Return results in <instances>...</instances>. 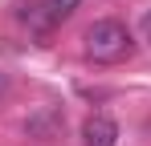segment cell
<instances>
[{
	"label": "cell",
	"mask_w": 151,
	"mask_h": 146,
	"mask_svg": "<svg viewBox=\"0 0 151 146\" xmlns=\"http://www.w3.org/2000/svg\"><path fill=\"white\" fill-rule=\"evenodd\" d=\"M4 89H8V73H0V94H4Z\"/></svg>",
	"instance_id": "6"
},
{
	"label": "cell",
	"mask_w": 151,
	"mask_h": 146,
	"mask_svg": "<svg viewBox=\"0 0 151 146\" xmlns=\"http://www.w3.org/2000/svg\"><path fill=\"white\" fill-rule=\"evenodd\" d=\"M139 33H143V41L151 45V8L143 12V16H139Z\"/></svg>",
	"instance_id": "5"
},
{
	"label": "cell",
	"mask_w": 151,
	"mask_h": 146,
	"mask_svg": "<svg viewBox=\"0 0 151 146\" xmlns=\"http://www.w3.org/2000/svg\"><path fill=\"white\" fill-rule=\"evenodd\" d=\"M57 126H61V114H57V110H41L37 118L25 122V134H29V138H53Z\"/></svg>",
	"instance_id": "3"
},
{
	"label": "cell",
	"mask_w": 151,
	"mask_h": 146,
	"mask_svg": "<svg viewBox=\"0 0 151 146\" xmlns=\"http://www.w3.org/2000/svg\"><path fill=\"white\" fill-rule=\"evenodd\" d=\"M135 53V37L123 21H94L86 28V57L98 61V65H114V61H127Z\"/></svg>",
	"instance_id": "1"
},
{
	"label": "cell",
	"mask_w": 151,
	"mask_h": 146,
	"mask_svg": "<svg viewBox=\"0 0 151 146\" xmlns=\"http://www.w3.org/2000/svg\"><path fill=\"white\" fill-rule=\"evenodd\" d=\"M74 8H82V0H45V21L57 24L65 16H74Z\"/></svg>",
	"instance_id": "4"
},
{
	"label": "cell",
	"mask_w": 151,
	"mask_h": 146,
	"mask_svg": "<svg viewBox=\"0 0 151 146\" xmlns=\"http://www.w3.org/2000/svg\"><path fill=\"white\" fill-rule=\"evenodd\" d=\"M119 142V122L106 114H90L82 122V146H114Z\"/></svg>",
	"instance_id": "2"
}]
</instances>
